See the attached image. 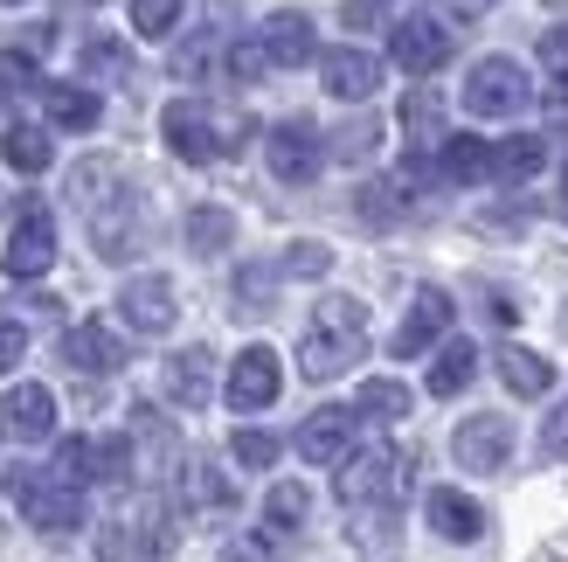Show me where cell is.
<instances>
[{"mask_svg": "<svg viewBox=\"0 0 568 562\" xmlns=\"http://www.w3.org/2000/svg\"><path fill=\"white\" fill-rule=\"evenodd\" d=\"M541 63L555 77H568V28H548V36H541Z\"/></svg>", "mask_w": 568, "mask_h": 562, "instance_id": "44", "label": "cell"}, {"mask_svg": "<svg viewBox=\"0 0 568 562\" xmlns=\"http://www.w3.org/2000/svg\"><path fill=\"white\" fill-rule=\"evenodd\" d=\"M8 500L21 508L28 528H42V535H70V528H83V493L63 486L55 472H8Z\"/></svg>", "mask_w": 568, "mask_h": 562, "instance_id": "3", "label": "cell"}, {"mask_svg": "<svg viewBox=\"0 0 568 562\" xmlns=\"http://www.w3.org/2000/svg\"><path fill=\"white\" fill-rule=\"evenodd\" d=\"M264 160H271V174H277V181H292V188L312 181V174H320V160H326L320 126H312V119H284V126H271Z\"/></svg>", "mask_w": 568, "mask_h": 562, "instance_id": "6", "label": "cell"}, {"mask_svg": "<svg viewBox=\"0 0 568 562\" xmlns=\"http://www.w3.org/2000/svg\"><path fill=\"white\" fill-rule=\"evenodd\" d=\"M91 480L98 486L132 480V438H91Z\"/></svg>", "mask_w": 568, "mask_h": 562, "instance_id": "29", "label": "cell"}, {"mask_svg": "<svg viewBox=\"0 0 568 562\" xmlns=\"http://www.w3.org/2000/svg\"><path fill=\"white\" fill-rule=\"evenodd\" d=\"M21 354H28V333H21V320H0V375H8V369H21Z\"/></svg>", "mask_w": 568, "mask_h": 562, "instance_id": "42", "label": "cell"}, {"mask_svg": "<svg viewBox=\"0 0 568 562\" xmlns=\"http://www.w3.org/2000/svg\"><path fill=\"white\" fill-rule=\"evenodd\" d=\"M8 8H21V0H8Z\"/></svg>", "mask_w": 568, "mask_h": 562, "instance_id": "48", "label": "cell"}, {"mask_svg": "<svg viewBox=\"0 0 568 562\" xmlns=\"http://www.w3.org/2000/svg\"><path fill=\"white\" fill-rule=\"evenodd\" d=\"M541 160H548L541 139H499V147H493V174L499 181H534V174H541Z\"/></svg>", "mask_w": 568, "mask_h": 562, "instance_id": "26", "label": "cell"}, {"mask_svg": "<svg viewBox=\"0 0 568 562\" xmlns=\"http://www.w3.org/2000/svg\"><path fill=\"white\" fill-rule=\"evenodd\" d=\"M174 313H181V305H174V285H166L160 271L132 278V285L119 292V320H125L132 333H166V327H174Z\"/></svg>", "mask_w": 568, "mask_h": 562, "instance_id": "12", "label": "cell"}, {"mask_svg": "<svg viewBox=\"0 0 568 562\" xmlns=\"http://www.w3.org/2000/svg\"><path fill=\"white\" fill-rule=\"evenodd\" d=\"M367 348V305L361 299H320L312 305V320H305V341H298V369L312 382H333V375H347L354 361Z\"/></svg>", "mask_w": 568, "mask_h": 562, "instance_id": "1", "label": "cell"}, {"mask_svg": "<svg viewBox=\"0 0 568 562\" xmlns=\"http://www.w3.org/2000/svg\"><path fill=\"white\" fill-rule=\"evenodd\" d=\"M541 119L568 132V77H555V83H548V98H541Z\"/></svg>", "mask_w": 568, "mask_h": 562, "instance_id": "45", "label": "cell"}, {"mask_svg": "<svg viewBox=\"0 0 568 562\" xmlns=\"http://www.w3.org/2000/svg\"><path fill=\"white\" fill-rule=\"evenodd\" d=\"M187 508H230V486H222V472L209 459L187 465Z\"/></svg>", "mask_w": 568, "mask_h": 562, "instance_id": "34", "label": "cell"}, {"mask_svg": "<svg viewBox=\"0 0 568 562\" xmlns=\"http://www.w3.org/2000/svg\"><path fill=\"white\" fill-rule=\"evenodd\" d=\"M444 333H450V299H444L437 285H423V292L409 299L403 327H395V354H403V361H416L423 348H437Z\"/></svg>", "mask_w": 568, "mask_h": 562, "instance_id": "13", "label": "cell"}, {"mask_svg": "<svg viewBox=\"0 0 568 562\" xmlns=\"http://www.w3.org/2000/svg\"><path fill=\"white\" fill-rule=\"evenodd\" d=\"M561 188H568V174H561Z\"/></svg>", "mask_w": 568, "mask_h": 562, "instance_id": "49", "label": "cell"}, {"mask_svg": "<svg viewBox=\"0 0 568 562\" xmlns=\"http://www.w3.org/2000/svg\"><path fill=\"white\" fill-rule=\"evenodd\" d=\"M541 452H548V459H555V452H568V403L548 417V431H541Z\"/></svg>", "mask_w": 568, "mask_h": 562, "instance_id": "46", "label": "cell"}, {"mask_svg": "<svg viewBox=\"0 0 568 562\" xmlns=\"http://www.w3.org/2000/svg\"><path fill=\"white\" fill-rule=\"evenodd\" d=\"M42 104H49V126H63V132H91L104 119L91 83H42Z\"/></svg>", "mask_w": 568, "mask_h": 562, "instance_id": "20", "label": "cell"}, {"mask_svg": "<svg viewBox=\"0 0 568 562\" xmlns=\"http://www.w3.org/2000/svg\"><path fill=\"white\" fill-rule=\"evenodd\" d=\"M471 375H478V348H471V341H450V348L437 354V369H430V397H458Z\"/></svg>", "mask_w": 568, "mask_h": 562, "instance_id": "27", "label": "cell"}, {"mask_svg": "<svg viewBox=\"0 0 568 562\" xmlns=\"http://www.w3.org/2000/svg\"><path fill=\"white\" fill-rule=\"evenodd\" d=\"M403 202H409L403 181H375V188H361V215H367V222H395V215H403Z\"/></svg>", "mask_w": 568, "mask_h": 562, "instance_id": "39", "label": "cell"}, {"mask_svg": "<svg viewBox=\"0 0 568 562\" xmlns=\"http://www.w3.org/2000/svg\"><path fill=\"white\" fill-rule=\"evenodd\" d=\"M277 389H284V369H277V354L271 348H243L230 361V410L250 417V410H271L277 403Z\"/></svg>", "mask_w": 568, "mask_h": 562, "instance_id": "10", "label": "cell"}, {"mask_svg": "<svg viewBox=\"0 0 568 562\" xmlns=\"http://www.w3.org/2000/svg\"><path fill=\"white\" fill-rule=\"evenodd\" d=\"M347 452H354V410L326 403L298 424V459L305 465H347Z\"/></svg>", "mask_w": 568, "mask_h": 562, "instance_id": "11", "label": "cell"}, {"mask_svg": "<svg viewBox=\"0 0 568 562\" xmlns=\"http://www.w3.org/2000/svg\"><path fill=\"white\" fill-rule=\"evenodd\" d=\"M403 126H409L416 139H450V132H444V104H437V91H409V98H403Z\"/></svg>", "mask_w": 568, "mask_h": 562, "instance_id": "32", "label": "cell"}, {"mask_svg": "<svg viewBox=\"0 0 568 562\" xmlns=\"http://www.w3.org/2000/svg\"><path fill=\"white\" fill-rule=\"evenodd\" d=\"M0 160H8L14 174H42V167L55 160V147H49V132H36V126H8V132H0Z\"/></svg>", "mask_w": 568, "mask_h": 562, "instance_id": "23", "label": "cell"}, {"mask_svg": "<svg viewBox=\"0 0 568 562\" xmlns=\"http://www.w3.org/2000/svg\"><path fill=\"white\" fill-rule=\"evenodd\" d=\"M0 431L21 438V444L49 438V431H55V397H49L42 382H14L8 397H0Z\"/></svg>", "mask_w": 568, "mask_h": 562, "instance_id": "15", "label": "cell"}, {"mask_svg": "<svg viewBox=\"0 0 568 562\" xmlns=\"http://www.w3.org/2000/svg\"><path fill=\"white\" fill-rule=\"evenodd\" d=\"M166 397H174L181 410H202L215 397V354L209 348H181L174 361H166Z\"/></svg>", "mask_w": 568, "mask_h": 562, "instance_id": "18", "label": "cell"}, {"mask_svg": "<svg viewBox=\"0 0 568 562\" xmlns=\"http://www.w3.org/2000/svg\"><path fill=\"white\" fill-rule=\"evenodd\" d=\"M264 70H271L264 42H236V49H230V77H236V83H257Z\"/></svg>", "mask_w": 568, "mask_h": 562, "instance_id": "41", "label": "cell"}, {"mask_svg": "<svg viewBox=\"0 0 568 562\" xmlns=\"http://www.w3.org/2000/svg\"><path fill=\"white\" fill-rule=\"evenodd\" d=\"M354 417H375V424H395V417H409V389H403V382H388V375L361 382V397H354Z\"/></svg>", "mask_w": 568, "mask_h": 562, "instance_id": "25", "label": "cell"}, {"mask_svg": "<svg viewBox=\"0 0 568 562\" xmlns=\"http://www.w3.org/2000/svg\"><path fill=\"white\" fill-rule=\"evenodd\" d=\"M403 486H409V452H395V444H367L339 472V500L347 508H388Z\"/></svg>", "mask_w": 568, "mask_h": 562, "instance_id": "4", "label": "cell"}, {"mask_svg": "<svg viewBox=\"0 0 568 562\" xmlns=\"http://www.w3.org/2000/svg\"><path fill=\"white\" fill-rule=\"evenodd\" d=\"M36 56H21V49H0V91H36Z\"/></svg>", "mask_w": 568, "mask_h": 562, "instance_id": "40", "label": "cell"}, {"mask_svg": "<svg viewBox=\"0 0 568 562\" xmlns=\"http://www.w3.org/2000/svg\"><path fill=\"white\" fill-rule=\"evenodd\" d=\"M312 514V493L305 486H271V500H264V521H271V535H292V528Z\"/></svg>", "mask_w": 568, "mask_h": 562, "instance_id": "30", "label": "cell"}, {"mask_svg": "<svg viewBox=\"0 0 568 562\" xmlns=\"http://www.w3.org/2000/svg\"><path fill=\"white\" fill-rule=\"evenodd\" d=\"M63 361H70L77 375H111V369H125V341H119L111 327L83 320V327L63 333Z\"/></svg>", "mask_w": 568, "mask_h": 562, "instance_id": "16", "label": "cell"}, {"mask_svg": "<svg viewBox=\"0 0 568 562\" xmlns=\"http://www.w3.org/2000/svg\"><path fill=\"white\" fill-rule=\"evenodd\" d=\"M230 452H236V465L264 472V465H277V452H284V444H277L271 431H236V438H230Z\"/></svg>", "mask_w": 568, "mask_h": 562, "instance_id": "37", "label": "cell"}, {"mask_svg": "<svg viewBox=\"0 0 568 562\" xmlns=\"http://www.w3.org/2000/svg\"><path fill=\"white\" fill-rule=\"evenodd\" d=\"M160 139H166V147H174L187 167H202V160H215V153H230V139L215 132V119H209V111L194 104V98H174V104L160 111Z\"/></svg>", "mask_w": 568, "mask_h": 562, "instance_id": "5", "label": "cell"}, {"mask_svg": "<svg viewBox=\"0 0 568 562\" xmlns=\"http://www.w3.org/2000/svg\"><path fill=\"white\" fill-rule=\"evenodd\" d=\"M49 264H55V215L42 202H21L8 237V278H42Z\"/></svg>", "mask_w": 568, "mask_h": 562, "instance_id": "7", "label": "cell"}, {"mask_svg": "<svg viewBox=\"0 0 568 562\" xmlns=\"http://www.w3.org/2000/svg\"><path fill=\"white\" fill-rule=\"evenodd\" d=\"M312 14H298V8H277L271 21H264V56L277 70H298V63H312Z\"/></svg>", "mask_w": 568, "mask_h": 562, "instance_id": "17", "label": "cell"}, {"mask_svg": "<svg viewBox=\"0 0 568 562\" xmlns=\"http://www.w3.org/2000/svg\"><path fill=\"white\" fill-rule=\"evenodd\" d=\"M499 382L514 389V397H548V389H555V361L534 354V348H506L499 354Z\"/></svg>", "mask_w": 568, "mask_h": 562, "instance_id": "21", "label": "cell"}, {"mask_svg": "<svg viewBox=\"0 0 568 562\" xmlns=\"http://www.w3.org/2000/svg\"><path fill=\"white\" fill-rule=\"evenodd\" d=\"M493 0H444V14H486Z\"/></svg>", "mask_w": 568, "mask_h": 562, "instance_id": "47", "label": "cell"}, {"mask_svg": "<svg viewBox=\"0 0 568 562\" xmlns=\"http://www.w3.org/2000/svg\"><path fill=\"white\" fill-rule=\"evenodd\" d=\"M375 147H382V126H375V119H354V126L333 132V153H339V160H367Z\"/></svg>", "mask_w": 568, "mask_h": 562, "instance_id": "38", "label": "cell"}, {"mask_svg": "<svg viewBox=\"0 0 568 562\" xmlns=\"http://www.w3.org/2000/svg\"><path fill=\"white\" fill-rule=\"evenodd\" d=\"M339 21H347V28H382V21H388V0H347V8H339Z\"/></svg>", "mask_w": 568, "mask_h": 562, "instance_id": "43", "label": "cell"}, {"mask_svg": "<svg viewBox=\"0 0 568 562\" xmlns=\"http://www.w3.org/2000/svg\"><path fill=\"white\" fill-rule=\"evenodd\" d=\"M423 514H430V528L444 542H478L486 535V514H478V500H465L458 486H437L430 500H423Z\"/></svg>", "mask_w": 568, "mask_h": 562, "instance_id": "19", "label": "cell"}, {"mask_svg": "<svg viewBox=\"0 0 568 562\" xmlns=\"http://www.w3.org/2000/svg\"><path fill=\"white\" fill-rule=\"evenodd\" d=\"M55 480H63V486H91V438H63V444H55Z\"/></svg>", "mask_w": 568, "mask_h": 562, "instance_id": "35", "label": "cell"}, {"mask_svg": "<svg viewBox=\"0 0 568 562\" xmlns=\"http://www.w3.org/2000/svg\"><path fill=\"white\" fill-rule=\"evenodd\" d=\"M181 8H187V0H132V36H146V42H160V36H174V21H181Z\"/></svg>", "mask_w": 568, "mask_h": 562, "instance_id": "31", "label": "cell"}, {"mask_svg": "<svg viewBox=\"0 0 568 562\" xmlns=\"http://www.w3.org/2000/svg\"><path fill=\"white\" fill-rule=\"evenodd\" d=\"M527 104H534V77L514 56H478L465 70V111L471 119H520Z\"/></svg>", "mask_w": 568, "mask_h": 562, "instance_id": "2", "label": "cell"}, {"mask_svg": "<svg viewBox=\"0 0 568 562\" xmlns=\"http://www.w3.org/2000/svg\"><path fill=\"white\" fill-rule=\"evenodd\" d=\"M486 174H493L486 139H444V181H486Z\"/></svg>", "mask_w": 568, "mask_h": 562, "instance_id": "28", "label": "cell"}, {"mask_svg": "<svg viewBox=\"0 0 568 562\" xmlns=\"http://www.w3.org/2000/svg\"><path fill=\"white\" fill-rule=\"evenodd\" d=\"M450 452H458L465 472H499L506 459H514V424H506V417H493V410H478V417H465V424H458Z\"/></svg>", "mask_w": 568, "mask_h": 562, "instance_id": "9", "label": "cell"}, {"mask_svg": "<svg viewBox=\"0 0 568 562\" xmlns=\"http://www.w3.org/2000/svg\"><path fill=\"white\" fill-rule=\"evenodd\" d=\"M277 271H284V278H326V271H333V250H326V243H292V250L277 258Z\"/></svg>", "mask_w": 568, "mask_h": 562, "instance_id": "36", "label": "cell"}, {"mask_svg": "<svg viewBox=\"0 0 568 562\" xmlns=\"http://www.w3.org/2000/svg\"><path fill=\"white\" fill-rule=\"evenodd\" d=\"M388 49H395V63H403L409 77H430V70L450 63V28L437 14H409V21H395Z\"/></svg>", "mask_w": 568, "mask_h": 562, "instance_id": "8", "label": "cell"}, {"mask_svg": "<svg viewBox=\"0 0 568 562\" xmlns=\"http://www.w3.org/2000/svg\"><path fill=\"white\" fill-rule=\"evenodd\" d=\"M236 243V215L230 209H187V250L194 258H215V250H230Z\"/></svg>", "mask_w": 568, "mask_h": 562, "instance_id": "22", "label": "cell"}, {"mask_svg": "<svg viewBox=\"0 0 568 562\" xmlns=\"http://www.w3.org/2000/svg\"><path fill=\"white\" fill-rule=\"evenodd\" d=\"M277 264H250L243 278H236V299H243V313H271V292H277Z\"/></svg>", "mask_w": 568, "mask_h": 562, "instance_id": "33", "label": "cell"}, {"mask_svg": "<svg viewBox=\"0 0 568 562\" xmlns=\"http://www.w3.org/2000/svg\"><path fill=\"white\" fill-rule=\"evenodd\" d=\"M77 63H83V77H91V83H125V77H132V49L111 42V36H91Z\"/></svg>", "mask_w": 568, "mask_h": 562, "instance_id": "24", "label": "cell"}, {"mask_svg": "<svg viewBox=\"0 0 568 562\" xmlns=\"http://www.w3.org/2000/svg\"><path fill=\"white\" fill-rule=\"evenodd\" d=\"M320 83H326L333 98L361 104V98L382 91V56H367V49H326L320 56Z\"/></svg>", "mask_w": 568, "mask_h": 562, "instance_id": "14", "label": "cell"}]
</instances>
